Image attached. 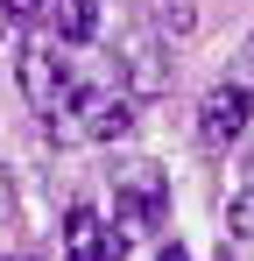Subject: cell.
I'll use <instances>...</instances> for the list:
<instances>
[{"mask_svg":"<svg viewBox=\"0 0 254 261\" xmlns=\"http://www.w3.org/2000/svg\"><path fill=\"white\" fill-rule=\"evenodd\" d=\"M226 233H233V240H254V191H240V198L226 205Z\"/></svg>","mask_w":254,"mask_h":261,"instance_id":"9","label":"cell"},{"mask_svg":"<svg viewBox=\"0 0 254 261\" xmlns=\"http://www.w3.org/2000/svg\"><path fill=\"white\" fill-rule=\"evenodd\" d=\"M14 212V184H7V170H0V219Z\"/></svg>","mask_w":254,"mask_h":261,"instance_id":"11","label":"cell"},{"mask_svg":"<svg viewBox=\"0 0 254 261\" xmlns=\"http://www.w3.org/2000/svg\"><path fill=\"white\" fill-rule=\"evenodd\" d=\"M120 254H127V240H113L92 205H71L64 212V261H120Z\"/></svg>","mask_w":254,"mask_h":261,"instance_id":"5","label":"cell"},{"mask_svg":"<svg viewBox=\"0 0 254 261\" xmlns=\"http://www.w3.org/2000/svg\"><path fill=\"white\" fill-rule=\"evenodd\" d=\"M120 64H127V92H141V99H156V92H169V49L156 43V36H134Z\"/></svg>","mask_w":254,"mask_h":261,"instance_id":"6","label":"cell"},{"mask_svg":"<svg viewBox=\"0 0 254 261\" xmlns=\"http://www.w3.org/2000/svg\"><path fill=\"white\" fill-rule=\"evenodd\" d=\"M240 191H254V155H247V163H240Z\"/></svg>","mask_w":254,"mask_h":261,"instance_id":"12","label":"cell"},{"mask_svg":"<svg viewBox=\"0 0 254 261\" xmlns=\"http://www.w3.org/2000/svg\"><path fill=\"white\" fill-rule=\"evenodd\" d=\"M191 29H198L191 0H156V36H191Z\"/></svg>","mask_w":254,"mask_h":261,"instance_id":"8","label":"cell"},{"mask_svg":"<svg viewBox=\"0 0 254 261\" xmlns=\"http://www.w3.org/2000/svg\"><path fill=\"white\" fill-rule=\"evenodd\" d=\"M21 92H29V106H36V113H49V120L78 99V85L64 78V64L49 57V43H29V49H21Z\"/></svg>","mask_w":254,"mask_h":261,"instance_id":"3","label":"cell"},{"mask_svg":"<svg viewBox=\"0 0 254 261\" xmlns=\"http://www.w3.org/2000/svg\"><path fill=\"white\" fill-rule=\"evenodd\" d=\"M247 64H254V43H247Z\"/></svg>","mask_w":254,"mask_h":261,"instance_id":"14","label":"cell"},{"mask_svg":"<svg viewBox=\"0 0 254 261\" xmlns=\"http://www.w3.org/2000/svg\"><path fill=\"white\" fill-rule=\"evenodd\" d=\"M156 261H191V254H184V247H176V240H169V247H163V254H156Z\"/></svg>","mask_w":254,"mask_h":261,"instance_id":"13","label":"cell"},{"mask_svg":"<svg viewBox=\"0 0 254 261\" xmlns=\"http://www.w3.org/2000/svg\"><path fill=\"white\" fill-rule=\"evenodd\" d=\"M49 21H57V43H92L99 36V0H49Z\"/></svg>","mask_w":254,"mask_h":261,"instance_id":"7","label":"cell"},{"mask_svg":"<svg viewBox=\"0 0 254 261\" xmlns=\"http://www.w3.org/2000/svg\"><path fill=\"white\" fill-rule=\"evenodd\" d=\"M163 212H169V176L156 163L113 170V219H120V233H156Z\"/></svg>","mask_w":254,"mask_h":261,"instance_id":"2","label":"cell"},{"mask_svg":"<svg viewBox=\"0 0 254 261\" xmlns=\"http://www.w3.org/2000/svg\"><path fill=\"white\" fill-rule=\"evenodd\" d=\"M247 113H254V92L247 85H212L205 106H198V141H205V148H226L233 134L247 127Z\"/></svg>","mask_w":254,"mask_h":261,"instance_id":"4","label":"cell"},{"mask_svg":"<svg viewBox=\"0 0 254 261\" xmlns=\"http://www.w3.org/2000/svg\"><path fill=\"white\" fill-rule=\"evenodd\" d=\"M42 7H49V0H7V7H0V21H7V29H29Z\"/></svg>","mask_w":254,"mask_h":261,"instance_id":"10","label":"cell"},{"mask_svg":"<svg viewBox=\"0 0 254 261\" xmlns=\"http://www.w3.org/2000/svg\"><path fill=\"white\" fill-rule=\"evenodd\" d=\"M134 127V99L127 92H106V85H78V99L49 120L57 141H120Z\"/></svg>","mask_w":254,"mask_h":261,"instance_id":"1","label":"cell"}]
</instances>
